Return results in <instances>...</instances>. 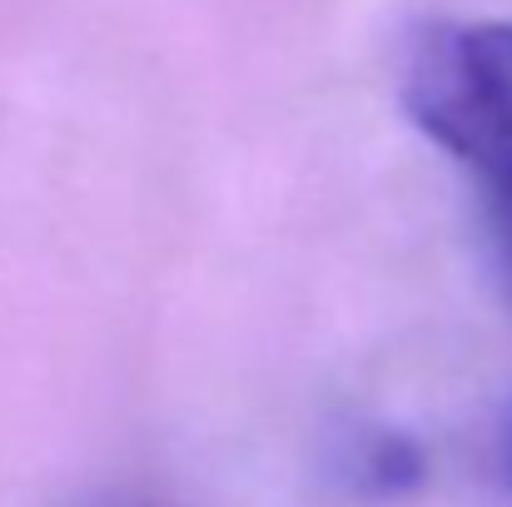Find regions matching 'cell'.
Returning a JSON list of instances; mask_svg holds the SVG:
<instances>
[{"mask_svg": "<svg viewBox=\"0 0 512 507\" xmlns=\"http://www.w3.org/2000/svg\"><path fill=\"white\" fill-rule=\"evenodd\" d=\"M408 120L473 174L483 204L512 194V25L438 20L403 60Z\"/></svg>", "mask_w": 512, "mask_h": 507, "instance_id": "1", "label": "cell"}, {"mask_svg": "<svg viewBox=\"0 0 512 507\" xmlns=\"http://www.w3.org/2000/svg\"><path fill=\"white\" fill-rule=\"evenodd\" d=\"M418 448L408 438H393V433H373L353 448V463L348 473L363 483V493H403L413 478H418Z\"/></svg>", "mask_w": 512, "mask_h": 507, "instance_id": "2", "label": "cell"}, {"mask_svg": "<svg viewBox=\"0 0 512 507\" xmlns=\"http://www.w3.org/2000/svg\"><path fill=\"white\" fill-rule=\"evenodd\" d=\"M488 224H493V239H498V249H503V259L512 269V194L508 199H488Z\"/></svg>", "mask_w": 512, "mask_h": 507, "instance_id": "3", "label": "cell"}, {"mask_svg": "<svg viewBox=\"0 0 512 507\" xmlns=\"http://www.w3.org/2000/svg\"><path fill=\"white\" fill-rule=\"evenodd\" d=\"M70 507H165V503H155L145 493H95V498H80Z\"/></svg>", "mask_w": 512, "mask_h": 507, "instance_id": "4", "label": "cell"}, {"mask_svg": "<svg viewBox=\"0 0 512 507\" xmlns=\"http://www.w3.org/2000/svg\"><path fill=\"white\" fill-rule=\"evenodd\" d=\"M498 453H503V478H508V488H512V403H508V413H503V433H498Z\"/></svg>", "mask_w": 512, "mask_h": 507, "instance_id": "5", "label": "cell"}]
</instances>
